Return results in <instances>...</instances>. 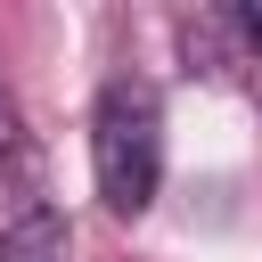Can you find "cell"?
<instances>
[{
    "label": "cell",
    "instance_id": "cell-1",
    "mask_svg": "<svg viewBox=\"0 0 262 262\" xmlns=\"http://www.w3.org/2000/svg\"><path fill=\"white\" fill-rule=\"evenodd\" d=\"M90 172L115 221H139L164 188V98L139 74H115L90 98Z\"/></svg>",
    "mask_w": 262,
    "mask_h": 262
},
{
    "label": "cell",
    "instance_id": "cell-2",
    "mask_svg": "<svg viewBox=\"0 0 262 262\" xmlns=\"http://www.w3.org/2000/svg\"><path fill=\"white\" fill-rule=\"evenodd\" d=\"M0 262H74V229L41 188L16 196V213L0 221Z\"/></svg>",
    "mask_w": 262,
    "mask_h": 262
},
{
    "label": "cell",
    "instance_id": "cell-3",
    "mask_svg": "<svg viewBox=\"0 0 262 262\" xmlns=\"http://www.w3.org/2000/svg\"><path fill=\"white\" fill-rule=\"evenodd\" d=\"M33 172H41V147H33V131H25V98H16L8 74H0V188L33 196Z\"/></svg>",
    "mask_w": 262,
    "mask_h": 262
},
{
    "label": "cell",
    "instance_id": "cell-4",
    "mask_svg": "<svg viewBox=\"0 0 262 262\" xmlns=\"http://www.w3.org/2000/svg\"><path fill=\"white\" fill-rule=\"evenodd\" d=\"M213 8H221V25H229L246 49H262V0H213Z\"/></svg>",
    "mask_w": 262,
    "mask_h": 262
}]
</instances>
